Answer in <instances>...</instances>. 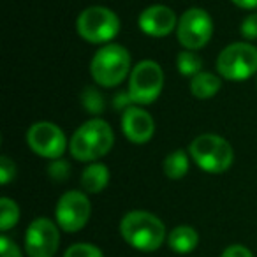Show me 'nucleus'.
I'll return each instance as SVG.
<instances>
[{
    "mask_svg": "<svg viewBox=\"0 0 257 257\" xmlns=\"http://www.w3.org/2000/svg\"><path fill=\"white\" fill-rule=\"evenodd\" d=\"M58 227L50 218H36L25 232V250L30 257H53L58 250Z\"/></svg>",
    "mask_w": 257,
    "mask_h": 257,
    "instance_id": "nucleus-11",
    "label": "nucleus"
},
{
    "mask_svg": "<svg viewBox=\"0 0 257 257\" xmlns=\"http://www.w3.org/2000/svg\"><path fill=\"white\" fill-rule=\"evenodd\" d=\"M176 67H178V72L182 76H190V78H194V76L199 74L201 69H203V60H201L194 51L185 50V51H182V53H178Z\"/></svg>",
    "mask_w": 257,
    "mask_h": 257,
    "instance_id": "nucleus-18",
    "label": "nucleus"
},
{
    "mask_svg": "<svg viewBox=\"0 0 257 257\" xmlns=\"http://www.w3.org/2000/svg\"><path fill=\"white\" fill-rule=\"evenodd\" d=\"M0 257H23V255L13 239H9L8 236H2L0 238Z\"/></svg>",
    "mask_w": 257,
    "mask_h": 257,
    "instance_id": "nucleus-25",
    "label": "nucleus"
},
{
    "mask_svg": "<svg viewBox=\"0 0 257 257\" xmlns=\"http://www.w3.org/2000/svg\"><path fill=\"white\" fill-rule=\"evenodd\" d=\"M178 41L185 50L196 51L206 46L213 36V22L211 16L201 8H190L180 16L176 27Z\"/></svg>",
    "mask_w": 257,
    "mask_h": 257,
    "instance_id": "nucleus-8",
    "label": "nucleus"
},
{
    "mask_svg": "<svg viewBox=\"0 0 257 257\" xmlns=\"http://www.w3.org/2000/svg\"><path fill=\"white\" fill-rule=\"evenodd\" d=\"M83 106L88 109V113H102L104 109V99L95 88L88 86V88L83 92Z\"/></svg>",
    "mask_w": 257,
    "mask_h": 257,
    "instance_id": "nucleus-21",
    "label": "nucleus"
},
{
    "mask_svg": "<svg viewBox=\"0 0 257 257\" xmlns=\"http://www.w3.org/2000/svg\"><path fill=\"white\" fill-rule=\"evenodd\" d=\"M239 30H241V36L245 37V39H248V41L257 39V13H250L241 22Z\"/></svg>",
    "mask_w": 257,
    "mask_h": 257,
    "instance_id": "nucleus-23",
    "label": "nucleus"
},
{
    "mask_svg": "<svg viewBox=\"0 0 257 257\" xmlns=\"http://www.w3.org/2000/svg\"><path fill=\"white\" fill-rule=\"evenodd\" d=\"M168 243L171 246V250L178 253H189L192 252L194 248L199 243V234L194 227L190 225H178L175 227L171 232H169Z\"/></svg>",
    "mask_w": 257,
    "mask_h": 257,
    "instance_id": "nucleus-15",
    "label": "nucleus"
},
{
    "mask_svg": "<svg viewBox=\"0 0 257 257\" xmlns=\"http://www.w3.org/2000/svg\"><path fill=\"white\" fill-rule=\"evenodd\" d=\"M76 29L81 39L92 44H109L120 32V20L111 9L92 6L81 11L76 22Z\"/></svg>",
    "mask_w": 257,
    "mask_h": 257,
    "instance_id": "nucleus-5",
    "label": "nucleus"
},
{
    "mask_svg": "<svg viewBox=\"0 0 257 257\" xmlns=\"http://www.w3.org/2000/svg\"><path fill=\"white\" fill-rule=\"evenodd\" d=\"M120 232L128 245L141 252H154L166 239V227L161 218L143 210H134L123 215Z\"/></svg>",
    "mask_w": 257,
    "mask_h": 257,
    "instance_id": "nucleus-1",
    "label": "nucleus"
},
{
    "mask_svg": "<svg viewBox=\"0 0 257 257\" xmlns=\"http://www.w3.org/2000/svg\"><path fill=\"white\" fill-rule=\"evenodd\" d=\"M164 175L171 180H180L189 171V157L183 150H175L164 159Z\"/></svg>",
    "mask_w": 257,
    "mask_h": 257,
    "instance_id": "nucleus-17",
    "label": "nucleus"
},
{
    "mask_svg": "<svg viewBox=\"0 0 257 257\" xmlns=\"http://www.w3.org/2000/svg\"><path fill=\"white\" fill-rule=\"evenodd\" d=\"M16 175V164L9 157L2 155L0 157V180H2V185H8Z\"/></svg>",
    "mask_w": 257,
    "mask_h": 257,
    "instance_id": "nucleus-24",
    "label": "nucleus"
},
{
    "mask_svg": "<svg viewBox=\"0 0 257 257\" xmlns=\"http://www.w3.org/2000/svg\"><path fill=\"white\" fill-rule=\"evenodd\" d=\"M190 157L203 171L220 175L231 168L234 152L227 140L218 134H201L190 143Z\"/></svg>",
    "mask_w": 257,
    "mask_h": 257,
    "instance_id": "nucleus-4",
    "label": "nucleus"
},
{
    "mask_svg": "<svg viewBox=\"0 0 257 257\" xmlns=\"http://www.w3.org/2000/svg\"><path fill=\"white\" fill-rule=\"evenodd\" d=\"M20 220V208L9 197H2L0 199V229L2 231H9L15 227Z\"/></svg>",
    "mask_w": 257,
    "mask_h": 257,
    "instance_id": "nucleus-19",
    "label": "nucleus"
},
{
    "mask_svg": "<svg viewBox=\"0 0 257 257\" xmlns=\"http://www.w3.org/2000/svg\"><path fill=\"white\" fill-rule=\"evenodd\" d=\"M121 131L134 145H145L154 138L155 121L148 111L138 106H128L121 114Z\"/></svg>",
    "mask_w": 257,
    "mask_h": 257,
    "instance_id": "nucleus-12",
    "label": "nucleus"
},
{
    "mask_svg": "<svg viewBox=\"0 0 257 257\" xmlns=\"http://www.w3.org/2000/svg\"><path fill=\"white\" fill-rule=\"evenodd\" d=\"M90 72L97 85L116 86L131 72V55L120 44H104L92 58Z\"/></svg>",
    "mask_w": 257,
    "mask_h": 257,
    "instance_id": "nucleus-3",
    "label": "nucleus"
},
{
    "mask_svg": "<svg viewBox=\"0 0 257 257\" xmlns=\"http://www.w3.org/2000/svg\"><path fill=\"white\" fill-rule=\"evenodd\" d=\"M141 32L150 37H166L178 27V20L173 9L166 6H150L140 15L138 20Z\"/></svg>",
    "mask_w": 257,
    "mask_h": 257,
    "instance_id": "nucleus-13",
    "label": "nucleus"
},
{
    "mask_svg": "<svg viewBox=\"0 0 257 257\" xmlns=\"http://www.w3.org/2000/svg\"><path fill=\"white\" fill-rule=\"evenodd\" d=\"M90 211L92 206L88 197L79 190H69L58 199L55 217L60 229H64L65 232H76L86 225Z\"/></svg>",
    "mask_w": 257,
    "mask_h": 257,
    "instance_id": "nucleus-10",
    "label": "nucleus"
},
{
    "mask_svg": "<svg viewBox=\"0 0 257 257\" xmlns=\"http://www.w3.org/2000/svg\"><path fill=\"white\" fill-rule=\"evenodd\" d=\"M217 71L229 81H243L257 72V48L250 43H232L220 51Z\"/></svg>",
    "mask_w": 257,
    "mask_h": 257,
    "instance_id": "nucleus-6",
    "label": "nucleus"
},
{
    "mask_svg": "<svg viewBox=\"0 0 257 257\" xmlns=\"http://www.w3.org/2000/svg\"><path fill=\"white\" fill-rule=\"evenodd\" d=\"M231 2L241 9H250V11L257 9V0H231Z\"/></svg>",
    "mask_w": 257,
    "mask_h": 257,
    "instance_id": "nucleus-27",
    "label": "nucleus"
},
{
    "mask_svg": "<svg viewBox=\"0 0 257 257\" xmlns=\"http://www.w3.org/2000/svg\"><path fill=\"white\" fill-rule=\"evenodd\" d=\"M114 143L113 128L100 118L85 121L71 138V155L79 162H95L109 154Z\"/></svg>",
    "mask_w": 257,
    "mask_h": 257,
    "instance_id": "nucleus-2",
    "label": "nucleus"
},
{
    "mask_svg": "<svg viewBox=\"0 0 257 257\" xmlns=\"http://www.w3.org/2000/svg\"><path fill=\"white\" fill-rule=\"evenodd\" d=\"M222 86V81L218 76L211 74V72H204L201 71L199 74H196L190 81V92L196 99L206 100L211 99L218 93Z\"/></svg>",
    "mask_w": 257,
    "mask_h": 257,
    "instance_id": "nucleus-16",
    "label": "nucleus"
},
{
    "mask_svg": "<svg viewBox=\"0 0 257 257\" xmlns=\"http://www.w3.org/2000/svg\"><path fill=\"white\" fill-rule=\"evenodd\" d=\"M64 257H104L102 250L92 243H74L65 250Z\"/></svg>",
    "mask_w": 257,
    "mask_h": 257,
    "instance_id": "nucleus-20",
    "label": "nucleus"
},
{
    "mask_svg": "<svg viewBox=\"0 0 257 257\" xmlns=\"http://www.w3.org/2000/svg\"><path fill=\"white\" fill-rule=\"evenodd\" d=\"M220 257H253V253L243 245H231L222 252Z\"/></svg>",
    "mask_w": 257,
    "mask_h": 257,
    "instance_id": "nucleus-26",
    "label": "nucleus"
},
{
    "mask_svg": "<svg viewBox=\"0 0 257 257\" xmlns=\"http://www.w3.org/2000/svg\"><path fill=\"white\" fill-rule=\"evenodd\" d=\"M48 175L51 176V180L55 182H64L69 176V164L62 159H55L50 166H48Z\"/></svg>",
    "mask_w": 257,
    "mask_h": 257,
    "instance_id": "nucleus-22",
    "label": "nucleus"
},
{
    "mask_svg": "<svg viewBox=\"0 0 257 257\" xmlns=\"http://www.w3.org/2000/svg\"><path fill=\"white\" fill-rule=\"evenodd\" d=\"M164 86V72L154 60L136 64L128 76V95L134 104L147 106L159 99Z\"/></svg>",
    "mask_w": 257,
    "mask_h": 257,
    "instance_id": "nucleus-7",
    "label": "nucleus"
},
{
    "mask_svg": "<svg viewBox=\"0 0 257 257\" xmlns=\"http://www.w3.org/2000/svg\"><path fill=\"white\" fill-rule=\"evenodd\" d=\"M109 182V169L102 162H92L81 173V187L90 194H97L106 189Z\"/></svg>",
    "mask_w": 257,
    "mask_h": 257,
    "instance_id": "nucleus-14",
    "label": "nucleus"
},
{
    "mask_svg": "<svg viewBox=\"0 0 257 257\" xmlns=\"http://www.w3.org/2000/svg\"><path fill=\"white\" fill-rule=\"evenodd\" d=\"M27 143L34 154L44 159H60L67 150V138L58 125L51 121H36L27 131Z\"/></svg>",
    "mask_w": 257,
    "mask_h": 257,
    "instance_id": "nucleus-9",
    "label": "nucleus"
}]
</instances>
